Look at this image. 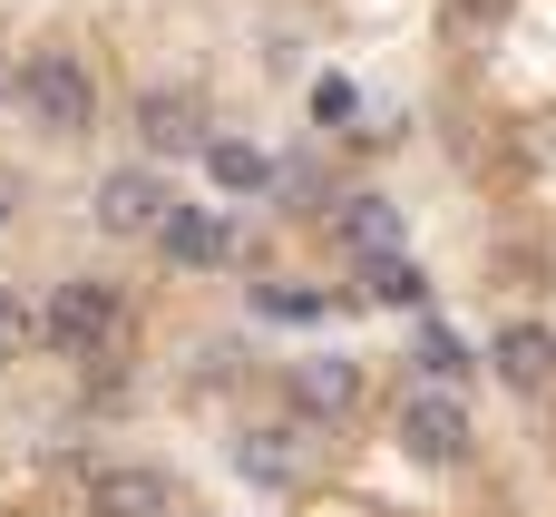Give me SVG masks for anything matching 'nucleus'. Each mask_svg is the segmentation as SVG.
I'll list each match as a JSON object with an SVG mask.
<instances>
[{
	"mask_svg": "<svg viewBox=\"0 0 556 517\" xmlns=\"http://www.w3.org/2000/svg\"><path fill=\"white\" fill-rule=\"evenodd\" d=\"M10 98H20V117L39 137H88L98 127V78L78 68V49H29L10 68Z\"/></svg>",
	"mask_w": 556,
	"mask_h": 517,
	"instance_id": "nucleus-1",
	"label": "nucleus"
},
{
	"mask_svg": "<svg viewBox=\"0 0 556 517\" xmlns=\"http://www.w3.org/2000/svg\"><path fill=\"white\" fill-rule=\"evenodd\" d=\"M117 323H127L117 283H98V274H68V283H49V313H39V342H59L68 362H108Z\"/></svg>",
	"mask_w": 556,
	"mask_h": 517,
	"instance_id": "nucleus-2",
	"label": "nucleus"
},
{
	"mask_svg": "<svg viewBox=\"0 0 556 517\" xmlns=\"http://www.w3.org/2000/svg\"><path fill=\"white\" fill-rule=\"evenodd\" d=\"M391 440H401L420 469H459L479 430H469L459 391H440V381H410V391H401V411H391Z\"/></svg>",
	"mask_w": 556,
	"mask_h": 517,
	"instance_id": "nucleus-3",
	"label": "nucleus"
},
{
	"mask_svg": "<svg viewBox=\"0 0 556 517\" xmlns=\"http://www.w3.org/2000/svg\"><path fill=\"white\" fill-rule=\"evenodd\" d=\"M166 205H176V186H166L156 166H108V176H98V196H88L98 235H156V225H166Z\"/></svg>",
	"mask_w": 556,
	"mask_h": 517,
	"instance_id": "nucleus-4",
	"label": "nucleus"
},
{
	"mask_svg": "<svg viewBox=\"0 0 556 517\" xmlns=\"http://www.w3.org/2000/svg\"><path fill=\"white\" fill-rule=\"evenodd\" d=\"M235 469H244L254 489H293V479L313 469V430H303V420H264V430H235Z\"/></svg>",
	"mask_w": 556,
	"mask_h": 517,
	"instance_id": "nucleus-5",
	"label": "nucleus"
},
{
	"mask_svg": "<svg viewBox=\"0 0 556 517\" xmlns=\"http://www.w3.org/2000/svg\"><path fill=\"white\" fill-rule=\"evenodd\" d=\"M137 137H147L156 156H195V147L215 137V117H205L195 88H147V98H137Z\"/></svg>",
	"mask_w": 556,
	"mask_h": 517,
	"instance_id": "nucleus-6",
	"label": "nucleus"
},
{
	"mask_svg": "<svg viewBox=\"0 0 556 517\" xmlns=\"http://www.w3.org/2000/svg\"><path fill=\"white\" fill-rule=\"evenodd\" d=\"M283 391H293L303 430H313V420H342V411L362 401V362H342V352H313V362H293V371H283Z\"/></svg>",
	"mask_w": 556,
	"mask_h": 517,
	"instance_id": "nucleus-7",
	"label": "nucleus"
},
{
	"mask_svg": "<svg viewBox=\"0 0 556 517\" xmlns=\"http://www.w3.org/2000/svg\"><path fill=\"white\" fill-rule=\"evenodd\" d=\"M88 517H176V479L166 469H98L88 479Z\"/></svg>",
	"mask_w": 556,
	"mask_h": 517,
	"instance_id": "nucleus-8",
	"label": "nucleus"
},
{
	"mask_svg": "<svg viewBox=\"0 0 556 517\" xmlns=\"http://www.w3.org/2000/svg\"><path fill=\"white\" fill-rule=\"evenodd\" d=\"M147 244H156L166 264H195V274L235 254V235H225V215H215V205H166V225H156Z\"/></svg>",
	"mask_w": 556,
	"mask_h": 517,
	"instance_id": "nucleus-9",
	"label": "nucleus"
},
{
	"mask_svg": "<svg viewBox=\"0 0 556 517\" xmlns=\"http://www.w3.org/2000/svg\"><path fill=\"white\" fill-rule=\"evenodd\" d=\"M489 371H498L508 391H547L556 381V332L547 323H508V332L489 342Z\"/></svg>",
	"mask_w": 556,
	"mask_h": 517,
	"instance_id": "nucleus-10",
	"label": "nucleus"
},
{
	"mask_svg": "<svg viewBox=\"0 0 556 517\" xmlns=\"http://www.w3.org/2000/svg\"><path fill=\"white\" fill-rule=\"evenodd\" d=\"M323 215H332V235H342L362 264H371V254H401V205H391V196H342V205H323Z\"/></svg>",
	"mask_w": 556,
	"mask_h": 517,
	"instance_id": "nucleus-11",
	"label": "nucleus"
},
{
	"mask_svg": "<svg viewBox=\"0 0 556 517\" xmlns=\"http://www.w3.org/2000/svg\"><path fill=\"white\" fill-rule=\"evenodd\" d=\"M195 156L215 166V186H225V196H264V186H274V156H264V147H244V137H205Z\"/></svg>",
	"mask_w": 556,
	"mask_h": 517,
	"instance_id": "nucleus-12",
	"label": "nucleus"
},
{
	"mask_svg": "<svg viewBox=\"0 0 556 517\" xmlns=\"http://www.w3.org/2000/svg\"><path fill=\"white\" fill-rule=\"evenodd\" d=\"M362 293H371V303H420L430 283H420L410 254H371V264H362Z\"/></svg>",
	"mask_w": 556,
	"mask_h": 517,
	"instance_id": "nucleus-13",
	"label": "nucleus"
},
{
	"mask_svg": "<svg viewBox=\"0 0 556 517\" xmlns=\"http://www.w3.org/2000/svg\"><path fill=\"white\" fill-rule=\"evenodd\" d=\"M29 342H39V313L20 303V283H0V362H20Z\"/></svg>",
	"mask_w": 556,
	"mask_h": 517,
	"instance_id": "nucleus-14",
	"label": "nucleus"
},
{
	"mask_svg": "<svg viewBox=\"0 0 556 517\" xmlns=\"http://www.w3.org/2000/svg\"><path fill=\"white\" fill-rule=\"evenodd\" d=\"M274 186L293 196V215H323V156H293V166H274Z\"/></svg>",
	"mask_w": 556,
	"mask_h": 517,
	"instance_id": "nucleus-15",
	"label": "nucleus"
},
{
	"mask_svg": "<svg viewBox=\"0 0 556 517\" xmlns=\"http://www.w3.org/2000/svg\"><path fill=\"white\" fill-rule=\"evenodd\" d=\"M420 371H430V381H440V391H450V381H459V371H469V352H459V342H450V332H420Z\"/></svg>",
	"mask_w": 556,
	"mask_h": 517,
	"instance_id": "nucleus-16",
	"label": "nucleus"
},
{
	"mask_svg": "<svg viewBox=\"0 0 556 517\" xmlns=\"http://www.w3.org/2000/svg\"><path fill=\"white\" fill-rule=\"evenodd\" d=\"M235 371H244V342H205V362H195V381H205V391H225Z\"/></svg>",
	"mask_w": 556,
	"mask_h": 517,
	"instance_id": "nucleus-17",
	"label": "nucleus"
},
{
	"mask_svg": "<svg viewBox=\"0 0 556 517\" xmlns=\"http://www.w3.org/2000/svg\"><path fill=\"white\" fill-rule=\"evenodd\" d=\"M508 20V0H450V39H469V29H498Z\"/></svg>",
	"mask_w": 556,
	"mask_h": 517,
	"instance_id": "nucleus-18",
	"label": "nucleus"
},
{
	"mask_svg": "<svg viewBox=\"0 0 556 517\" xmlns=\"http://www.w3.org/2000/svg\"><path fill=\"white\" fill-rule=\"evenodd\" d=\"M0 225H10V186H0Z\"/></svg>",
	"mask_w": 556,
	"mask_h": 517,
	"instance_id": "nucleus-19",
	"label": "nucleus"
}]
</instances>
